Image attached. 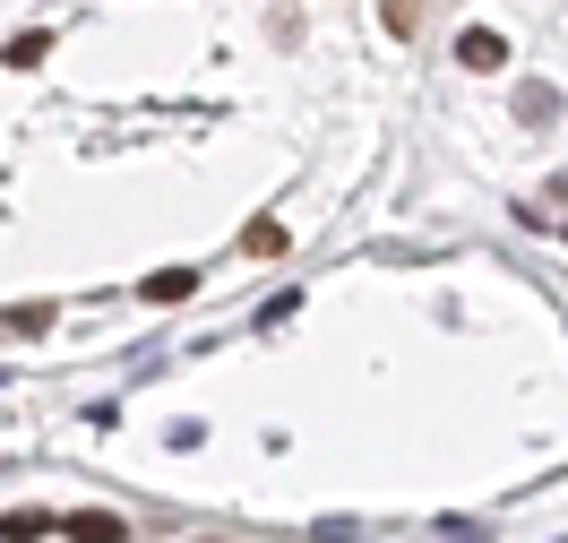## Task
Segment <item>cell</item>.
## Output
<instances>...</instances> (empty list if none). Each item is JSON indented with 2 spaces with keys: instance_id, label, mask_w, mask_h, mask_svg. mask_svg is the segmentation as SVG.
I'll return each instance as SVG.
<instances>
[{
  "instance_id": "obj_2",
  "label": "cell",
  "mask_w": 568,
  "mask_h": 543,
  "mask_svg": "<svg viewBox=\"0 0 568 543\" xmlns=\"http://www.w3.org/2000/svg\"><path fill=\"white\" fill-rule=\"evenodd\" d=\"M70 543H121V517L87 509V517H70Z\"/></svg>"
},
{
  "instance_id": "obj_1",
  "label": "cell",
  "mask_w": 568,
  "mask_h": 543,
  "mask_svg": "<svg viewBox=\"0 0 568 543\" xmlns=\"http://www.w3.org/2000/svg\"><path fill=\"white\" fill-rule=\"evenodd\" d=\"M457 61H465V70H508V43H499L491 27H465V36H457Z\"/></svg>"
},
{
  "instance_id": "obj_7",
  "label": "cell",
  "mask_w": 568,
  "mask_h": 543,
  "mask_svg": "<svg viewBox=\"0 0 568 543\" xmlns=\"http://www.w3.org/2000/svg\"><path fill=\"white\" fill-rule=\"evenodd\" d=\"M43 52H52V36H18V43H9V70H36Z\"/></svg>"
},
{
  "instance_id": "obj_3",
  "label": "cell",
  "mask_w": 568,
  "mask_h": 543,
  "mask_svg": "<svg viewBox=\"0 0 568 543\" xmlns=\"http://www.w3.org/2000/svg\"><path fill=\"white\" fill-rule=\"evenodd\" d=\"M43 328H52V302H27V311L0 320V336H43Z\"/></svg>"
},
{
  "instance_id": "obj_8",
  "label": "cell",
  "mask_w": 568,
  "mask_h": 543,
  "mask_svg": "<svg viewBox=\"0 0 568 543\" xmlns=\"http://www.w3.org/2000/svg\"><path fill=\"white\" fill-rule=\"evenodd\" d=\"M551 112H560V104H551V87H526V95H517V121H551Z\"/></svg>"
},
{
  "instance_id": "obj_5",
  "label": "cell",
  "mask_w": 568,
  "mask_h": 543,
  "mask_svg": "<svg viewBox=\"0 0 568 543\" xmlns=\"http://www.w3.org/2000/svg\"><path fill=\"white\" fill-rule=\"evenodd\" d=\"M43 526H52V517H43V509H18V517H0V543H36Z\"/></svg>"
},
{
  "instance_id": "obj_6",
  "label": "cell",
  "mask_w": 568,
  "mask_h": 543,
  "mask_svg": "<svg viewBox=\"0 0 568 543\" xmlns=\"http://www.w3.org/2000/svg\"><path fill=\"white\" fill-rule=\"evenodd\" d=\"M199 285V276H190V268H164V276H146V302H181V293Z\"/></svg>"
},
{
  "instance_id": "obj_4",
  "label": "cell",
  "mask_w": 568,
  "mask_h": 543,
  "mask_svg": "<svg viewBox=\"0 0 568 543\" xmlns=\"http://www.w3.org/2000/svg\"><path fill=\"white\" fill-rule=\"evenodd\" d=\"M242 251H250V259H276V251H284V224H276V217H258V224L242 233Z\"/></svg>"
}]
</instances>
